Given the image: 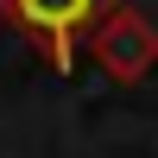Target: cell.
Wrapping results in <instances>:
<instances>
[{
	"mask_svg": "<svg viewBox=\"0 0 158 158\" xmlns=\"http://www.w3.org/2000/svg\"><path fill=\"white\" fill-rule=\"evenodd\" d=\"M108 6L114 0H0V13L44 51L51 70H70L76 63V38H82Z\"/></svg>",
	"mask_w": 158,
	"mask_h": 158,
	"instance_id": "1",
	"label": "cell"
}]
</instances>
